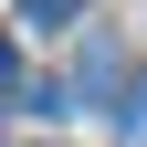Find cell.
Here are the masks:
<instances>
[{
  "instance_id": "1",
  "label": "cell",
  "mask_w": 147,
  "mask_h": 147,
  "mask_svg": "<svg viewBox=\"0 0 147 147\" xmlns=\"http://www.w3.org/2000/svg\"><path fill=\"white\" fill-rule=\"evenodd\" d=\"M116 84H126V63H116V42H84V63H74V84H63V95H74V105H105Z\"/></svg>"
},
{
  "instance_id": "2",
  "label": "cell",
  "mask_w": 147,
  "mask_h": 147,
  "mask_svg": "<svg viewBox=\"0 0 147 147\" xmlns=\"http://www.w3.org/2000/svg\"><path fill=\"white\" fill-rule=\"evenodd\" d=\"M74 11H84V0H21V21H42V32H63Z\"/></svg>"
},
{
  "instance_id": "3",
  "label": "cell",
  "mask_w": 147,
  "mask_h": 147,
  "mask_svg": "<svg viewBox=\"0 0 147 147\" xmlns=\"http://www.w3.org/2000/svg\"><path fill=\"white\" fill-rule=\"evenodd\" d=\"M116 126H126V147H147V84H126V116Z\"/></svg>"
},
{
  "instance_id": "4",
  "label": "cell",
  "mask_w": 147,
  "mask_h": 147,
  "mask_svg": "<svg viewBox=\"0 0 147 147\" xmlns=\"http://www.w3.org/2000/svg\"><path fill=\"white\" fill-rule=\"evenodd\" d=\"M11 95H21V53L0 42V105H11Z\"/></svg>"
}]
</instances>
